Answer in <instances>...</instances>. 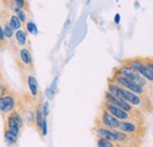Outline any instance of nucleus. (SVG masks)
Returning a JSON list of instances; mask_svg holds the SVG:
<instances>
[{"label":"nucleus","instance_id":"obj_34","mask_svg":"<svg viewBox=\"0 0 153 147\" xmlns=\"http://www.w3.org/2000/svg\"><path fill=\"white\" fill-rule=\"evenodd\" d=\"M152 60H153V58H152Z\"/></svg>","mask_w":153,"mask_h":147},{"label":"nucleus","instance_id":"obj_5","mask_svg":"<svg viewBox=\"0 0 153 147\" xmlns=\"http://www.w3.org/2000/svg\"><path fill=\"white\" fill-rule=\"evenodd\" d=\"M125 64H127L128 66H131L135 72L143 75L149 82H152L153 84V72L150 70V67L145 64V60L144 59H140V58H132V59H128L125 61Z\"/></svg>","mask_w":153,"mask_h":147},{"label":"nucleus","instance_id":"obj_16","mask_svg":"<svg viewBox=\"0 0 153 147\" xmlns=\"http://www.w3.org/2000/svg\"><path fill=\"white\" fill-rule=\"evenodd\" d=\"M4 141L8 147H17L19 143V137L12 133L11 131L4 128Z\"/></svg>","mask_w":153,"mask_h":147},{"label":"nucleus","instance_id":"obj_31","mask_svg":"<svg viewBox=\"0 0 153 147\" xmlns=\"http://www.w3.org/2000/svg\"><path fill=\"white\" fill-rule=\"evenodd\" d=\"M1 81H4V80H2V75L0 74V82H1Z\"/></svg>","mask_w":153,"mask_h":147},{"label":"nucleus","instance_id":"obj_14","mask_svg":"<svg viewBox=\"0 0 153 147\" xmlns=\"http://www.w3.org/2000/svg\"><path fill=\"white\" fill-rule=\"evenodd\" d=\"M93 132H94V134L97 135V138L106 139V140H110V141L115 143V138H114L113 129L106 128V127H102V126L97 125L96 127L93 128Z\"/></svg>","mask_w":153,"mask_h":147},{"label":"nucleus","instance_id":"obj_28","mask_svg":"<svg viewBox=\"0 0 153 147\" xmlns=\"http://www.w3.org/2000/svg\"><path fill=\"white\" fill-rule=\"evenodd\" d=\"M120 19H121L120 14H119V13H115V16H114V24L119 25V24H120Z\"/></svg>","mask_w":153,"mask_h":147},{"label":"nucleus","instance_id":"obj_13","mask_svg":"<svg viewBox=\"0 0 153 147\" xmlns=\"http://www.w3.org/2000/svg\"><path fill=\"white\" fill-rule=\"evenodd\" d=\"M4 119H5V121H4V128L8 129V131H11L12 133H14L16 135L20 137L22 127L13 119V117H12L11 114H7L6 117H4Z\"/></svg>","mask_w":153,"mask_h":147},{"label":"nucleus","instance_id":"obj_2","mask_svg":"<svg viewBox=\"0 0 153 147\" xmlns=\"http://www.w3.org/2000/svg\"><path fill=\"white\" fill-rule=\"evenodd\" d=\"M17 66L20 72H31L33 71V59L30 46L19 48L17 52Z\"/></svg>","mask_w":153,"mask_h":147},{"label":"nucleus","instance_id":"obj_33","mask_svg":"<svg viewBox=\"0 0 153 147\" xmlns=\"http://www.w3.org/2000/svg\"><path fill=\"white\" fill-rule=\"evenodd\" d=\"M0 74H1V71H0Z\"/></svg>","mask_w":153,"mask_h":147},{"label":"nucleus","instance_id":"obj_12","mask_svg":"<svg viewBox=\"0 0 153 147\" xmlns=\"http://www.w3.org/2000/svg\"><path fill=\"white\" fill-rule=\"evenodd\" d=\"M25 81L27 84V87H28V92L30 95L34 99V100H38L39 97V85L38 81H37V78L31 73V72H27L26 76H25Z\"/></svg>","mask_w":153,"mask_h":147},{"label":"nucleus","instance_id":"obj_23","mask_svg":"<svg viewBox=\"0 0 153 147\" xmlns=\"http://www.w3.org/2000/svg\"><path fill=\"white\" fill-rule=\"evenodd\" d=\"M16 2V5L21 8V10H26L28 11V0H13Z\"/></svg>","mask_w":153,"mask_h":147},{"label":"nucleus","instance_id":"obj_26","mask_svg":"<svg viewBox=\"0 0 153 147\" xmlns=\"http://www.w3.org/2000/svg\"><path fill=\"white\" fill-rule=\"evenodd\" d=\"M47 132H48V127H47V119L42 122V127H41V133L40 135L41 137H46L47 135Z\"/></svg>","mask_w":153,"mask_h":147},{"label":"nucleus","instance_id":"obj_27","mask_svg":"<svg viewBox=\"0 0 153 147\" xmlns=\"http://www.w3.org/2000/svg\"><path fill=\"white\" fill-rule=\"evenodd\" d=\"M144 60H145V64H146V65L150 67V70H151V71L153 72V60H152V59H150V58H146V59H144Z\"/></svg>","mask_w":153,"mask_h":147},{"label":"nucleus","instance_id":"obj_10","mask_svg":"<svg viewBox=\"0 0 153 147\" xmlns=\"http://www.w3.org/2000/svg\"><path fill=\"white\" fill-rule=\"evenodd\" d=\"M30 45V41H28V33L26 32V30L22 27L18 31L14 32V44H13V47H14V52H17L19 48L22 47H26Z\"/></svg>","mask_w":153,"mask_h":147},{"label":"nucleus","instance_id":"obj_30","mask_svg":"<svg viewBox=\"0 0 153 147\" xmlns=\"http://www.w3.org/2000/svg\"><path fill=\"white\" fill-rule=\"evenodd\" d=\"M91 1H92V0H86V5H90V4H91Z\"/></svg>","mask_w":153,"mask_h":147},{"label":"nucleus","instance_id":"obj_17","mask_svg":"<svg viewBox=\"0 0 153 147\" xmlns=\"http://www.w3.org/2000/svg\"><path fill=\"white\" fill-rule=\"evenodd\" d=\"M8 24H10V26L12 27V30H13L14 32L24 27V25L21 24V21L19 20V18H18L17 14H14V13H11V14H10V17H8Z\"/></svg>","mask_w":153,"mask_h":147},{"label":"nucleus","instance_id":"obj_24","mask_svg":"<svg viewBox=\"0 0 153 147\" xmlns=\"http://www.w3.org/2000/svg\"><path fill=\"white\" fill-rule=\"evenodd\" d=\"M41 107H42V112H44L45 118H47L48 114H50V101H48V100H45V101L41 104Z\"/></svg>","mask_w":153,"mask_h":147},{"label":"nucleus","instance_id":"obj_4","mask_svg":"<svg viewBox=\"0 0 153 147\" xmlns=\"http://www.w3.org/2000/svg\"><path fill=\"white\" fill-rule=\"evenodd\" d=\"M114 74H119V75H123V76L130 79V80H133L137 84H139L140 86H143V87H145V88H146V86L149 85V81H147L143 75H140L138 72H135L131 66H128V65L125 64V62H124L123 65H120V66L115 70Z\"/></svg>","mask_w":153,"mask_h":147},{"label":"nucleus","instance_id":"obj_21","mask_svg":"<svg viewBox=\"0 0 153 147\" xmlns=\"http://www.w3.org/2000/svg\"><path fill=\"white\" fill-rule=\"evenodd\" d=\"M16 14H17V17L19 18V20L21 21L22 25H25V24L27 22V20H28V12H27L26 10H21V8H20Z\"/></svg>","mask_w":153,"mask_h":147},{"label":"nucleus","instance_id":"obj_1","mask_svg":"<svg viewBox=\"0 0 153 147\" xmlns=\"http://www.w3.org/2000/svg\"><path fill=\"white\" fill-rule=\"evenodd\" d=\"M107 92H110L115 97L127 101L131 106H133L134 108H143L145 106V99L141 95H138L135 93L130 92V91L118 86L112 80H110L108 84H107Z\"/></svg>","mask_w":153,"mask_h":147},{"label":"nucleus","instance_id":"obj_19","mask_svg":"<svg viewBox=\"0 0 153 147\" xmlns=\"http://www.w3.org/2000/svg\"><path fill=\"white\" fill-rule=\"evenodd\" d=\"M57 85H58V76H56L54 79H53V81H52V84L50 85V87L46 90V97L48 98V99H52L53 97H54V94H56V91H57Z\"/></svg>","mask_w":153,"mask_h":147},{"label":"nucleus","instance_id":"obj_8","mask_svg":"<svg viewBox=\"0 0 153 147\" xmlns=\"http://www.w3.org/2000/svg\"><path fill=\"white\" fill-rule=\"evenodd\" d=\"M120 124V120H118L117 118H114L112 114H110L107 111H105L104 108H101L99 118L97 119V125L106 127L110 129H118Z\"/></svg>","mask_w":153,"mask_h":147},{"label":"nucleus","instance_id":"obj_7","mask_svg":"<svg viewBox=\"0 0 153 147\" xmlns=\"http://www.w3.org/2000/svg\"><path fill=\"white\" fill-rule=\"evenodd\" d=\"M104 101L110 102V104L114 105V106L121 108L123 111H125V112H127V113H130V114H132V115H135V113H137V110L134 108L133 106H131L127 101H125V100H123V99L115 97V95L111 94V93L107 92V91L104 94Z\"/></svg>","mask_w":153,"mask_h":147},{"label":"nucleus","instance_id":"obj_25","mask_svg":"<svg viewBox=\"0 0 153 147\" xmlns=\"http://www.w3.org/2000/svg\"><path fill=\"white\" fill-rule=\"evenodd\" d=\"M7 45V40L5 38V34H4V31H2V27L0 25V47H4Z\"/></svg>","mask_w":153,"mask_h":147},{"label":"nucleus","instance_id":"obj_20","mask_svg":"<svg viewBox=\"0 0 153 147\" xmlns=\"http://www.w3.org/2000/svg\"><path fill=\"white\" fill-rule=\"evenodd\" d=\"M97 147H119L115 143L106 140V139H101V138H97Z\"/></svg>","mask_w":153,"mask_h":147},{"label":"nucleus","instance_id":"obj_11","mask_svg":"<svg viewBox=\"0 0 153 147\" xmlns=\"http://www.w3.org/2000/svg\"><path fill=\"white\" fill-rule=\"evenodd\" d=\"M118 129L121 131L123 133L130 135V137H135V135L139 134V132H140V127L137 125L135 121H133V119L125 120V121H120Z\"/></svg>","mask_w":153,"mask_h":147},{"label":"nucleus","instance_id":"obj_9","mask_svg":"<svg viewBox=\"0 0 153 147\" xmlns=\"http://www.w3.org/2000/svg\"><path fill=\"white\" fill-rule=\"evenodd\" d=\"M102 108H104L105 111H107L110 114H112L114 118H117V119L120 120V121H125V120L133 119V117H134V115H132V114H130V113L123 111L121 108L117 107V106L112 105V104H110V102H106V101L102 102Z\"/></svg>","mask_w":153,"mask_h":147},{"label":"nucleus","instance_id":"obj_15","mask_svg":"<svg viewBox=\"0 0 153 147\" xmlns=\"http://www.w3.org/2000/svg\"><path fill=\"white\" fill-rule=\"evenodd\" d=\"M41 104H42V102H37V104H36V124H34V127H36V129L38 131L39 134L41 133L42 122L47 119V118H45V115H44Z\"/></svg>","mask_w":153,"mask_h":147},{"label":"nucleus","instance_id":"obj_22","mask_svg":"<svg viewBox=\"0 0 153 147\" xmlns=\"http://www.w3.org/2000/svg\"><path fill=\"white\" fill-rule=\"evenodd\" d=\"M11 91H12V88L10 87V85L7 82H5V81H1L0 82V98L4 97V95H6L7 93H10Z\"/></svg>","mask_w":153,"mask_h":147},{"label":"nucleus","instance_id":"obj_6","mask_svg":"<svg viewBox=\"0 0 153 147\" xmlns=\"http://www.w3.org/2000/svg\"><path fill=\"white\" fill-rule=\"evenodd\" d=\"M18 101H19V95L13 91L1 97L0 98V113L4 117H6L7 114H10L12 111H14L18 107Z\"/></svg>","mask_w":153,"mask_h":147},{"label":"nucleus","instance_id":"obj_3","mask_svg":"<svg viewBox=\"0 0 153 147\" xmlns=\"http://www.w3.org/2000/svg\"><path fill=\"white\" fill-rule=\"evenodd\" d=\"M112 81H114L118 86H120V87H123V88H125V90H127V91H130V92L135 93V94H138V95L144 97L145 93H146V88H145V87L140 86V85L137 84L135 81L130 80V79H127V78H125V76H123V75L113 73Z\"/></svg>","mask_w":153,"mask_h":147},{"label":"nucleus","instance_id":"obj_18","mask_svg":"<svg viewBox=\"0 0 153 147\" xmlns=\"http://www.w3.org/2000/svg\"><path fill=\"white\" fill-rule=\"evenodd\" d=\"M24 28L26 30V32L28 34H32V36H37L38 34V27H37V25H36V22L33 20H27V22L25 24Z\"/></svg>","mask_w":153,"mask_h":147},{"label":"nucleus","instance_id":"obj_32","mask_svg":"<svg viewBox=\"0 0 153 147\" xmlns=\"http://www.w3.org/2000/svg\"><path fill=\"white\" fill-rule=\"evenodd\" d=\"M115 1H119V0H115Z\"/></svg>","mask_w":153,"mask_h":147},{"label":"nucleus","instance_id":"obj_29","mask_svg":"<svg viewBox=\"0 0 153 147\" xmlns=\"http://www.w3.org/2000/svg\"><path fill=\"white\" fill-rule=\"evenodd\" d=\"M134 6H135V8H138V7H139V2L135 1V2H134Z\"/></svg>","mask_w":153,"mask_h":147}]
</instances>
